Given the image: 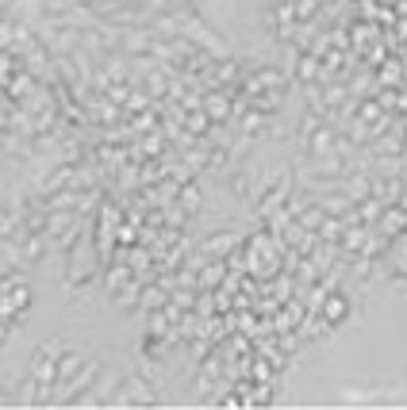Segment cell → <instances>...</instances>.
<instances>
[{"instance_id": "cell-1", "label": "cell", "mask_w": 407, "mask_h": 410, "mask_svg": "<svg viewBox=\"0 0 407 410\" xmlns=\"http://www.w3.org/2000/svg\"><path fill=\"white\" fill-rule=\"evenodd\" d=\"M158 403H162V395H158V387L150 384L143 372L123 376V384L116 387V395L108 399V406H158Z\"/></svg>"}, {"instance_id": "cell-2", "label": "cell", "mask_w": 407, "mask_h": 410, "mask_svg": "<svg viewBox=\"0 0 407 410\" xmlns=\"http://www.w3.org/2000/svg\"><path fill=\"white\" fill-rule=\"evenodd\" d=\"M119 384H123V372H116V368L100 372L97 384L85 391V395H77V403H73V406H108V399L116 395V387H119Z\"/></svg>"}, {"instance_id": "cell-3", "label": "cell", "mask_w": 407, "mask_h": 410, "mask_svg": "<svg viewBox=\"0 0 407 410\" xmlns=\"http://www.w3.org/2000/svg\"><path fill=\"white\" fill-rule=\"evenodd\" d=\"M285 84H288L285 73L273 70V65H265V70H258L250 81H246V92H250V96H258V92H269V89H285Z\"/></svg>"}, {"instance_id": "cell-4", "label": "cell", "mask_w": 407, "mask_h": 410, "mask_svg": "<svg viewBox=\"0 0 407 410\" xmlns=\"http://www.w3.org/2000/svg\"><path fill=\"white\" fill-rule=\"evenodd\" d=\"M242 238L239 234H212V238H204L200 242V250L207 261H223V257H231L234 253V245H239Z\"/></svg>"}, {"instance_id": "cell-5", "label": "cell", "mask_w": 407, "mask_h": 410, "mask_svg": "<svg viewBox=\"0 0 407 410\" xmlns=\"http://www.w3.org/2000/svg\"><path fill=\"white\" fill-rule=\"evenodd\" d=\"M342 188H346V196L354 199V204H362V199H369V196H373V177H365V173L342 177Z\"/></svg>"}, {"instance_id": "cell-6", "label": "cell", "mask_w": 407, "mask_h": 410, "mask_svg": "<svg viewBox=\"0 0 407 410\" xmlns=\"http://www.w3.org/2000/svg\"><path fill=\"white\" fill-rule=\"evenodd\" d=\"M400 231H407V211L396 204V207H388V211H381V234L392 238V234H400Z\"/></svg>"}, {"instance_id": "cell-7", "label": "cell", "mask_w": 407, "mask_h": 410, "mask_svg": "<svg viewBox=\"0 0 407 410\" xmlns=\"http://www.w3.org/2000/svg\"><path fill=\"white\" fill-rule=\"evenodd\" d=\"M227 184H231V192L242 196V199L258 192V177H254V169H242V173H234L231 180H227Z\"/></svg>"}, {"instance_id": "cell-8", "label": "cell", "mask_w": 407, "mask_h": 410, "mask_svg": "<svg viewBox=\"0 0 407 410\" xmlns=\"http://www.w3.org/2000/svg\"><path fill=\"white\" fill-rule=\"evenodd\" d=\"M346 311H349V303H346V295L342 292H330V299H327V307L319 311L323 314V318L330 322V326H335V322H342L346 318Z\"/></svg>"}, {"instance_id": "cell-9", "label": "cell", "mask_w": 407, "mask_h": 410, "mask_svg": "<svg viewBox=\"0 0 407 410\" xmlns=\"http://www.w3.org/2000/svg\"><path fill=\"white\" fill-rule=\"evenodd\" d=\"M281 100H285V89H269V92H258V96H250V104H254L258 111H265V116H269V111H277Z\"/></svg>"}, {"instance_id": "cell-10", "label": "cell", "mask_w": 407, "mask_h": 410, "mask_svg": "<svg viewBox=\"0 0 407 410\" xmlns=\"http://www.w3.org/2000/svg\"><path fill=\"white\" fill-rule=\"evenodd\" d=\"M319 65H323V58H319V54H304V58H300V70H296V81H304V84H311L319 77Z\"/></svg>"}, {"instance_id": "cell-11", "label": "cell", "mask_w": 407, "mask_h": 410, "mask_svg": "<svg viewBox=\"0 0 407 410\" xmlns=\"http://www.w3.org/2000/svg\"><path fill=\"white\" fill-rule=\"evenodd\" d=\"M200 108L207 111V119H223L227 111H231V104H227V96H207Z\"/></svg>"}, {"instance_id": "cell-12", "label": "cell", "mask_w": 407, "mask_h": 410, "mask_svg": "<svg viewBox=\"0 0 407 410\" xmlns=\"http://www.w3.org/2000/svg\"><path fill=\"white\" fill-rule=\"evenodd\" d=\"M219 276H227V265H223V261H207L200 288H215V284H219Z\"/></svg>"}, {"instance_id": "cell-13", "label": "cell", "mask_w": 407, "mask_h": 410, "mask_svg": "<svg viewBox=\"0 0 407 410\" xmlns=\"http://www.w3.org/2000/svg\"><path fill=\"white\" fill-rule=\"evenodd\" d=\"M177 199H181L185 211H196V207H200V188H196V184H181V196H177Z\"/></svg>"}, {"instance_id": "cell-14", "label": "cell", "mask_w": 407, "mask_h": 410, "mask_svg": "<svg viewBox=\"0 0 407 410\" xmlns=\"http://www.w3.org/2000/svg\"><path fill=\"white\" fill-rule=\"evenodd\" d=\"M319 4H323V0H296V20H300V23H308L311 16L319 12Z\"/></svg>"}, {"instance_id": "cell-15", "label": "cell", "mask_w": 407, "mask_h": 410, "mask_svg": "<svg viewBox=\"0 0 407 410\" xmlns=\"http://www.w3.org/2000/svg\"><path fill=\"white\" fill-rule=\"evenodd\" d=\"M127 276H131V265H116V269L108 272V292L116 295V292H119V284L127 280Z\"/></svg>"}, {"instance_id": "cell-16", "label": "cell", "mask_w": 407, "mask_h": 410, "mask_svg": "<svg viewBox=\"0 0 407 410\" xmlns=\"http://www.w3.org/2000/svg\"><path fill=\"white\" fill-rule=\"evenodd\" d=\"M158 303H169V295H165L162 288H146V295L139 299V307H143V311H150V307H158Z\"/></svg>"}, {"instance_id": "cell-17", "label": "cell", "mask_w": 407, "mask_h": 410, "mask_svg": "<svg viewBox=\"0 0 407 410\" xmlns=\"http://www.w3.org/2000/svg\"><path fill=\"white\" fill-rule=\"evenodd\" d=\"M146 89H150V96H162V92H165V77H158V73H146Z\"/></svg>"}, {"instance_id": "cell-18", "label": "cell", "mask_w": 407, "mask_h": 410, "mask_svg": "<svg viewBox=\"0 0 407 410\" xmlns=\"http://www.w3.org/2000/svg\"><path fill=\"white\" fill-rule=\"evenodd\" d=\"M396 77H400V65H396V62H388V70L381 73V81H384V84H392Z\"/></svg>"}, {"instance_id": "cell-19", "label": "cell", "mask_w": 407, "mask_h": 410, "mask_svg": "<svg viewBox=\"0 0 407 410\" xmlns=\"http://www.w3.org/2000/svg\"><path fill=\"white\" fill-rule=\"evenodd\" d=\"M254 376H258V379H269V365H265V360H258V365H254Z\"/></svg>"}, {"instance_id": "cell-20", "label": "cell", "mask_w": 407, "mask_h": 410, "mask_svg": "<svg viewBox=\"0 0 407 410\" xmlns=\"http://www.w3.org/2000/svg\"><path fill=\"white\" fill-rule=\"evenodd\" d=\"M403 135H407V119H403Z\"/></svg>"}]
</instances>
